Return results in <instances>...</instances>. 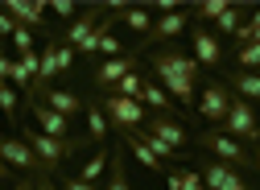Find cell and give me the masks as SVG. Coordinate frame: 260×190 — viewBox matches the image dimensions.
Listing matches in <instances>:
<instances>
[{
    "instance_id": "39",
    "label": "cell",
    "mask_w": 260,
    "mask_h": 190,
    "mask_svg": "<svg viewBox=\"0 0 260 190\" xmlns=\"http://www.w3.org/2000/svg\"><path fill=\"white\" fill-rule=\"evenodd\" d=\"M0 124H5V116H0Z\"/></svg>"
},
{
    "instance_id": "7",
    "label": "cell",
    "mask_w": 260,
    "mask_h": 190,
    "mask_svg": "<svg viewBox=\"0 0 260 190\" xmlns=\"http://www.w3.org/2000/svg\"><path fill=\"white\" fill-rule=\"evenodd\" d=\"M0 162L9 170H21V174H34V178H50L46 166L38 162V153L29 149L21 137H0Z\"/></svg>"
},
{
    "instance_id": "8",
    "label": "cell",
    "mask_w": 260,
    "mask_h": 190,
    "mask_svg": "<svg viewBox=\"0 0 260 190\" xmlns=\"http://www.w3.org/2000/svg\"><path fill=\"white\" fill-rule=\"evenodd\" d=\"M141 133L157 137L161 145H170L174 153H182V149L190 145V133L182 129V124H178L174 116H157V112H149V116H145V124H141Z\"/></svg>"
},
{
    "instance_id": "5",
    "label": "cell",
    "mask_w": 260,
    "mask_h": 190,
    "mask_svg": "<svg viewBox=\"0 0 260 190\" xmlns=\"http://www.w3.org/2000/svg\"><path fill=\"white\" fill-rule=\"evenodd\" d=\"M232 100H236L232 87L219 83V79H211V83L199 87V100H194V108H199L203 120H211V129H219V124L227 120V108H232Z\"/></svg>"
},
{
    "instance_id": "33",
    "label": "cell",
    "mask_w": 260,
    "mask_h": 190,
    "mask_svg": "<svg viewBox=\"0 0 260 190\" xmlns=\"http://www.w3.org/2000/svg\"><path fill=\"white\" fill-rule=\"evenodd\" d=\"M9 71H13V58L0 50V83H9Z\"/></svg>"
},
{
    "instance_id": "34",
    "label": "cell",
    "mask_w": 260,
    "mask_h": 190,
    "mask_svg": "<svg viewBox=\"0 0 260 190\" xmlns=\"http://www.w3.org/2000/svg\"><path fill=\"white\" fill-rule=\"evenodd\" d=\"M5 182H13V170H9L5 162H0V186H5Z\"/></svg>"
},
{
    "instance_id": "29",
    "label": "cell",
    "mask_w": 260,
    "mask_h": 190,
    "mask_svg": "<svg viewBox=\"0 0 260 190\" xmlns=\"http://www.w3.org/2000/svg\"><path fill=\"white\" fill-rule=\"evenodd\" d=\"M13 46H17V54H34V34H29L25 25H17L13 29Z\"/></svg>"
},
{
    "instance_id": "20",
    "label": "cell",
    "mask_w": 260,
    "mask_h": 190,
    "mask_svg": "<svg viewBox=\"0 0 260 190\" xmlns=\"http://www.w3.org/2000/svg\"><path fill=\"white\" fill-rule=\"evenodd\" d=\"M141 104L149 108V112H157V116H174V100L166 91H161L153 79H145V87H141Z\"/></svg>"
},
{
    "instance_id": "12",
    "label": "cell",
    "mask_w": 260,
    "mask_h": 190,
    "mask_svg": "<svg viewBox=\"0 0 260 190\" xmlns=\"http://www.w3.org/2000/svg\"><path fill=\"white\" fill-rule=\"evenodd\" d=\"M190 29V9L182 13H170V17H153V29H149V38L141 46H170L174 38H182Z\"/></svg>"
},
{
    "instance_id": "36",
    "label": "cell",
    "mask_w": 260,
    "mask_h": 190,
    "mask_svg": "<svg viewBox=\"0 0 260 190\" xmlns=\"http://www.w3.org/2000/svg\"><path fill=\"white\" fill-rule=\"evenodd\" d=\"M252 170L260 174V141H256V149H252Z\"/></svg>"
},
{
    "instance_id": "27",
    "label": "cell",
    "mask_w": 260,
    "mask_h": 190,
    "mask_svg": "<svg viewBox=\"0 0 260 190\" xmlns=\"http://www.w3.org/2000/svg\"><path fill=\"white\" fill-rule=\"evenodd\" d=\"M141 87H145V75H141V71H133V75H124V79L116 83V91H112V95H124V100H141Z\"/></svg>"
},
{
    "instance_id": "1",
    "label": "cell",
    "mask_w": 260,
    "mask_h": 190,
    "mask_svg": "<svg viewBox=\"0 0 260 190\" xmlns=\"http://www.w3.org/2000/svg\"><path fill=\"white\" fill-rule=\"evenodd\" d=\"M153 71H157V87L170 95L174 104L190 108L194 100H199V62H194L186 50L178 46H157L153 50Z\"/></svg>"
},
{
    "instance_id": "2",
    "label": "cell",
    "mask_w": 260,
    "mask_h": 190,
    "mask_svg": "<svg viewBox=\"0 0 260 190\" xmlns=\"http://www.w3.org/2000/svg\"><path fill=\"white\" fill-rule=\"evenodd\" d=\"M21 141L29 145L38 153V162L46 166V174H54V170H62V162H67V157L83 145L79 137H71V141H54V137H46V133H38L34 124H21Z\"/></svg>"
},
{
    "instance_id": "19",
    "label": "cell",
    "mask_w": 260,
    "mask_h": 190,
    "mask_svg": "<svg viewBox=\"0 0 260 190\" xmlns=\"http://www.w3.org/2000/svg\"><path fill=\"white\" fill-rule=\"evenodd\" d=\"M227 87L236 91V100H260V75H252V71H232L227 75Z\"/></svg>"
},
{
    "instance_id": "6",
    "label": "cell",
    "mask_w": 260,
    "mask_h": 190,
    "mask_svg": "<svg viewBox=\"0 0 260 190\" xmlns=\"http://www.w3.org/2000/svg\"><path fill=\"white\" fill-rule=\"evenodd\" d=\"M219 133H227L232 141H248V145H256L260 141V120H256V112H252V104L248 100H232V108H227V120L219 124Z\"/></svg>"
},
{
    "instance_id": "13",
    "label": "cell",
    "mask_w": 260,
    "mask_h": 190,
    "mask_svg": "<svg viewBox=\"0 0 260 190\" xmlns=\"http://www.w3.org/2000/svg\"><path fill=\"white\" fill-rule=\"evenodd\" d=\"M199 178H203V186H207V190H252V186H248V178H244L240 170L223 166V162H207V166L199 170Z\"/></svg>"
},
{
    "instance_id": "17",
    "label": "cell",
    "mask_w": 260,
    "mask_h": 190,
    "mask_svg": "<svg viewBox=\"0 0 260 190\" xmlns=\"http://www.w3.org/2000/svg\"><path fill=\"white\" fill-rule=\"evenodd\" d=\"M0 9H5L17 25H25L29 34H34V29H38V34H46V29H50V21H46V5H38V0H9V5H0Z\"/></svg>"
},
{
    "instance_id": "38",
    "label": "cell",
    "mask_w": 260,
    "mask_h": 190,
    "mask_svg": "<svg viewBox=\"0 0 260 190\" xmlns=\"http://www.w3.org/2000/svg\"><path fill=\"white\" fill-rule=\"evenodd\" d=\"M248 25H256V29H260V5L252 9V21H248Z\"/></svg>"
},
{
    "instance_id": "23",
    "label": "cell",
    "mask_w": 260,
    "mask_h": 190,
    "mask_svg": "<svg viewBox=\"0 0 260 190\" xmlns=\"http://www.w3.org/2000/svg\"><path fill=\"white\" fill-rule=\"evenodd\" d=\"M166 186L170 190H207L203 178H199V170H170L166 174Z\"/></svg>"
},
{
    "instance_id": "25",
    "label": "cell",
    "mask_w": 260,
    "mask_h": 190,
    "mask_svg": "<svg viewBox=\"0 0 260 190\" xmlns=\"http://www.w3.org/2000/svg\"><path fill=\"white\" fill-rule=\"evenodd\" d=\"M0 116H5V120H17V116H21V95H17L13 83H0ZM17 124H21V120H17Z\"/></svg>"
},
{
    "instance_id": "14",
    "label": "cell",
    "mask_w": 260,
    "mask_h": 190,
    "mask_svg": "<svg viewBox=\"0 0 260 190\" xmlns=\"http://www.w3.org/2000/svg\"><path fill=\"white\" fill-rule=\"evenodd\" d=\"M133 71H137V54L108 58V62H100V67H95V87H100L104 95H112V91H116V83H120L124 75H133Z\"/></svg>"
},
{
    "instance_id": "4",
    "label": "cell",
    "mask_w": 260,
    "mask_h": 190,
    "mask_svg": "<svg viewBox=\"0 0 260 190\" xmlns=\"http://www.w3.org/2000/svg\"><path fill=\"white\" fill-rule=\"evenodd\" d=\"M100 108L108 116V129H116V133H137L145 124V116H149L141 100H124V95H104Z\"/></svg>"
},
{
    "instance_id": "28",
    "label": "cell",
    "mask_w": 260,
    "mask_h": 190,
    "mask_svg": "<svg viewBox=\"0 0 260 190\" xmlns=\"http://www.w3.org/2000/svg\"><path fill=\"white\" fill-rule=\"evenodd\" d=\"M227 13V0H203V5H190V17H203V21H215Z\"/></svg>"
},
{
    "instance_id": "24",
    "label": "cell",
    "mask_w": 260,
    "mask_h": 190,
    "mask_svg": "<svg viewBox=\"0 0 260 190\" xmlns=\"http://www.w3.org/2000/svg\"><path fill=\"white\" fill-rule=\"evenodd\" d=\"M236 71H252V75H260V42L236 46Z\"/></svg>"
},
{
    "instance_id": "22",
    "label": "cell",
    "mask_w": 260,
    "mask_h": 190,
    "mask_svg": "<svg viewBox=\"0 0 260 190\" xmlns=\"http://www.w3.org/2000/svg\"><path fill=\"white\" fill-rule=\"evenodd\" d=\"M108 162H112V149H95L87 162H83V170H79L75 178H83V182H100L104 170H108Z\"/></svg>"
},
{
    "instance_id": "16",
    "label": "cell",
    "mask_w": 260,
    "mask_h": 190,
    "mask_svg": "<svg viewBox=\"0 0 260 190\" xmlns=\"http://www.w3.org/2000/svg\"><path fill=\"white\" fill-rule=\"evenodd\" d=\"M108 13H112L124 29H133L141 42L149 38V29H153V13H149L145 5H124V0H116V5H108Z\"/></svg>"
},
{
    "instance_id": "30",
    "label": "cell",
    "mask_w": 260,
    "mask_h": 190,
    "mask_svg": "<svg viewBox=\"0 0 260 190\" xmlns=\"http://www.w3.org/2000/svg\"><path fill=\"white\" fill-rule=\"evenodd\" d=\"M46 13H54V17H67V21H75V17H79V5H71V0H54V5H50Z\"/></svg>"
},
{
    "instance_id": "18",
    "label": "cell",
    "mask_w": 260,
    "mask_h": 190,
    "mask_svg": "<svg viewBox=\"0 0 260 190\" xmlns=\"http://www.w3.org/2000/svg\"><path fill=\"white\" fill-rule=\"evenodd\" d=\"M120 145H124L128 153H133L145 170H153V174H161V170H166V162H161V157H153V149H149V145H145L137 133H120Z\"/></svg>"
},
{
    "instance_id": "11",
    "label": "cell",
    "mask_w": 260,
    "mask_h": 190,
    "mask_svg": "<svg viewBox=\"0 0 260 190\" xmlns=\"http://www.w3.org/2000/svg\"><path fill=\"white\" fill-rule=\"evenodd\" d=\"M104 17H108V5H87V9H79V17H75V21L67 25V34H62V42H67V46H71V50L79 54V46H83V42H87V38L95 34V25H100Z\"/></svg>"
},
{
    "instance_id": "15",
    "label": "cell",
    "mask_w": 260,
    "mask_h": 190,
    "mask_svg": "<svg viewBox=\"0 0 260 190\" xmlns=\"http://www.w3.org/2000/svg\"><path fill=\"white\" fill-rule=\"evenodd\" d=\"M29 116H34V129H38V133H46V137H54V141H71V137H75V133H71L75 124H71L67 116L50 112V108H46V104H38V100L29 104Z\"/></svg>"
},
{
    "instance_id": "37",
    "label": "cell",
    "mask_w": 260,
    "mask_h": 190,
    "mask_svg": "<svg viewBox=\"0 0 260 190\" xmlns=\"http://www.w3.org/2000/svg\"><path fill=\"white\" fill-rule=\"evenodd\" d=\"M38 190H58V186H54L50 178H38Z\"/></svg>"
},
{
    "instance_id": "21",
    "label": "cell",
    "mask_w": 260,
    "mask_h": 190,
    "mask_svg": "<svg viewBox=\"0 0 260 190\" xmlns=\"http://www.w3.org/2000/svg\"><path fill=\"white\" fill-rule=\"evenodd\" d=\"M83 116H87V137H91L95 145H100V149H104V141H108V116H104V108H100V104H95V100H91Z\"/></svg>"
},
{
    "instance_id": "9",
    "label": "cell",
    "mask_w": 260,
    "mask_h": 190,
    "mask_svg": "<svg viewBox=\"0 0 260 190\" xmlns=\"http://www.w3.org/2000/svg\"><path fill=\"white\" fill-rule=\"evenodd\" d=\"M38 104H46V108L58 112V116H67L71 124L87 112V100H83L79 91H67V87H42V91H38Z\"/></svg>"
},
{
    "instance_id": "10",
    "label": "cell",
    "mask_w": 260,
    "mask_h": 190,
    "mask_svg": "<svg viewBox=\"0 0 260 190\" xmlns=\"http://www.w3.org/2000/svg\"><path fill=\"white\" fill-rule=\"evenodd\" d=\"M190 42H194V50H190V58L199 62V67H207V71H215V67H223V46H219V38L211 34L207 25H194V21H190Z\"/></svg>"
},
{
    "instance_id": "35",
    "label": "cell",
    "mask_w": 260,
    "mask_h": 190,
    "mask_svg": "<svg viewBox=\"0 0 260 190\" xmlns=\"http://www.w3.org/2000/svg\"><path fill=\"white\" fill-rule=\"evenodd\" d=\"M13 190H38V178L34 182H13Z\"/></svg>"
},
{
    "instance_id": "26",
    "label": "cell",
    "mask_w": 260,
    "mask_h": 190,
    "mask_svg": "<svg viewBox=\"0 0 260 190\" xmlns=\"http://www.w3.org/2000/svg\"><path fill=\"white\" fill-rule=\"evenodd\" d=\"M240 25H244V5H227V13L215 17V38H219V34H232V38H236Z\"/></svg>"
},
{
    "instance_id": "32",
    "label": "cell",
    "mask_w": 260,
    "mask_h": 190,
    "mask_svg": "<svg viewBox=\"0 0 260 190\" xmlns=\"http://www.w3.org/2000/svg\"><path fill=\"white\" fill-rule=\"evenodd\" d=\"M13 29H17V21H13L5 9H0V38H13Z\"/></svg>"
},
{
    "instance_id": "31",
    "label": "cell",
    "mask_w": 260,
    "mask_h": 190,
    "mask_svg": "<svg viewBox=\"0 0 260 190\" xmlns=\"http://www.w3.org/2000/svg\"><path fill=\"white\" fill-rule=\"evenodd\" d=\"M62 190H100L95 182H83V178H62Z\"/></svg>"
},
{
    "instance_id": "3",
    "label": "cell",
    "mask_w": 260,
    "mask_h": 190,
    "mask_svg": "<svg viewBox=\"0 0 260 190\" xmlns=\"http://www.w3.org/2000/svg\"><path fill=\"white\" fill-rule=\"evenodd\" d=\"M194 141H199V145L211 153V162H223V166H232V170H240V174H244V170H252V153H248L240 141H232L227 133L207 129V133H199Z\"/></svg>"
}]
</instances>
